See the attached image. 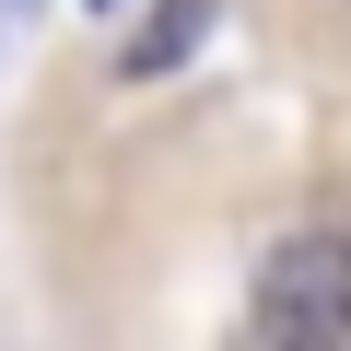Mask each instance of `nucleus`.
<instances>
[{"label":"nucleus","instance_id":"1","mask_svg":"<svg viewBox=\"0 0 351 351\" xmlns=\"http://www.w3.org/2000/svg\"><path fill=\"white\" fill-rule=\"evenodd\" d=\"M258 339L269 351H339L351 339V234H281L269 258H258Z\"/></svg>","mask_w":351,"mask_h":351},{"label":"nucleus","instance_id":"2","mask_svg":"<svg viewBox=\"0 0 351 351\" xmlns=\"http://www.w3.org/2000/svg\"><path fill=\"white\" fill-rule=\"evenodd\" d=\"M199 24H211V0H152V24L129 36V82H164L176 59L199 47Z\"/></svg>","mask_w":351,"mask_h":351},{"label":"nucleus","instance_id":"3","mask_svg":"<svg viewBox=\"0 0 351 351\" xmlns=\"http://www.w3.org/2000/svg\"><path fill=\"white\" fill-rule=\"evenodd\" d=\"M106 12H117V0H106Z\"/></svg>","mask_w":351,"mask_h":351}]
</instances>
